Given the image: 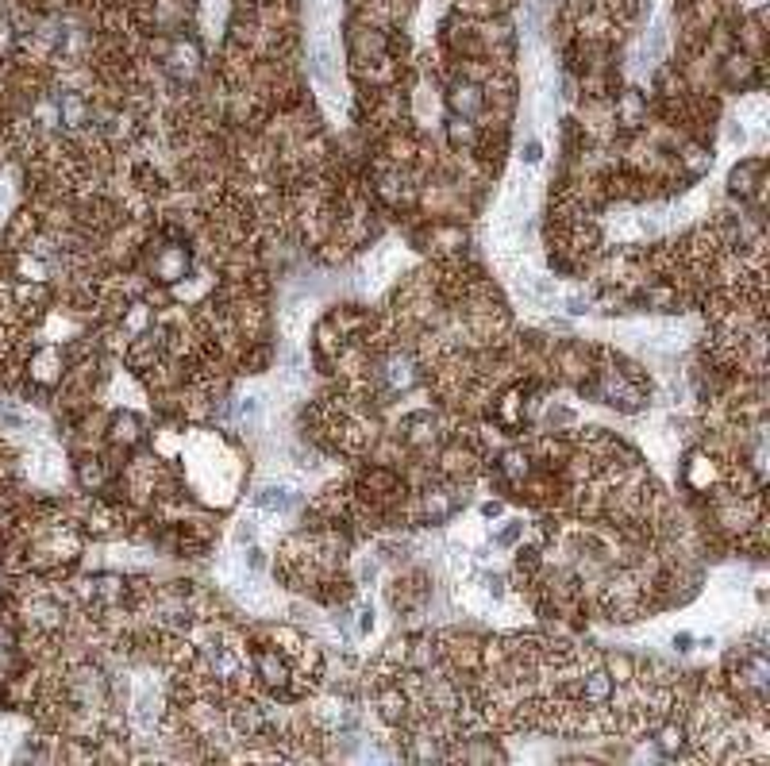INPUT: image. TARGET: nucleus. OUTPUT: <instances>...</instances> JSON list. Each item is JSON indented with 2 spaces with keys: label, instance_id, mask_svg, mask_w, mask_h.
Here are the masks:
<instances>
[{
  "label": "nucleus",
  "instance_id": "39448f33",
  "mask_svg": "<svg viewBox=\"0 0 770 766\" xmlns=\"http://www.w3.org/2000/svg\"><path fill=\"white\" fill-rule=\"evenodd\" d=\"M235 539H239V543H247V539H254V528H251V524H239V532H235Z\"/></svg>",
  "mask_w": 770,
  "mask_h": 766
},
{
  "label": "nucleus",
  "instance_id": "f03ea898",
  "mask_svg": "<svg viewBox=\"0 0 770 766\" xmlns=\"http://www.w3.org/2000/svg\"><path fill=\"white\" fill-rule=\"evenodd\" d=\"M35 477H43V482H54V477H62V466L54 462V455H43L39 462H35Z\"/></svg>",
  "mask_w": 770,
  "mask_h": 766
},
{
  "label": "nucleus",
  "instance_id": "f257e3e1",
  "mask_svg": "<svg viewBox=\"0 0 770 766\" xmlns=\"http://www.w3.org/2000/svg\"><path fill=\"white\" fill-rule=\"evenodd\" d=\"M254 504H258V508H273V512H282V508H289V504H293V493H289V489H282V485H266L262 493L254 497Z\"/></svg>",
  "mask_w": 770,
  "mask_h": 766
},
{
  "label": "nucleus",
  "instance_id": "20e7f679",
  "mask_svg": "<svg viewBox=\"0 0 770 766\" xmlns=\"http://www.w3.org/2000/svg\"><path fill=\"white\" fill-rule=\"evenodd\" d=\"M258 412H262V405H258V397H247L243 405H239V416H243V420H258Z\"/></svg>",
  "mask_w": 770,
  "mask_h": 766
},
{
  "label": "nucleus",
  "instance_id": "7ed1b4c3",
  "mask_svg": "<svg viewBox=\"0 0 770 766\" xmlns=\"http://www.w3.org/2000/svg\"><path fill=\"white\" fill-rule=\"evenodd\" d=\"M301 324H304L301 304H289V308H285V331H289V335H297V331H301Z\"/></svg>",
  "mask_w": 770,
  "mask_h": 766
}]
</instances>
